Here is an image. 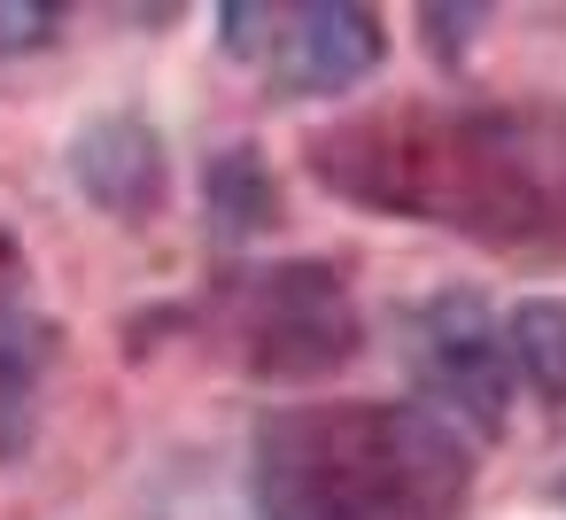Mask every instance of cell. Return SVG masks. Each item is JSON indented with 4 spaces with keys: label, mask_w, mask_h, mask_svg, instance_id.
Returning a JSON list of instances; mask_svg holds the SVG:
<instances>
[{
    "label": "cell",
    "mask_w": 566,
    "mask_h": 520,
    "mask_svg": "<svg viewBox=\"0 0 566 520\" xmlns=\"http://www.w3.org/2000/svg\"><path fill=\"white\" fill-rule=\"evenodd\" d=\"M311 171L373 210L496 249L566 241V125L527 110H388L326 133Z\"/></svg>",
    "instance_id": "6da1fadb"
},
{
    "label": "cell",
    "mask_w": 566,
    "mask_h": 520,
    "mask_svg": "<svg viewBox=\"0 0 566 520\" xmlns=\"http://www.w3.org/2000/svg\"><path fill=\"white\" fill-rule=\"evenodd\" d=\"M226 319L256 381H318L357 357V303L334 264H264L233 280Z\"/></svg>",
    "instance_id": "3957f363"
},
{
    "label": "cell",
    "mask_w": 566,
    "mask_h": 520,
    "mask_svg": "<svg viewBox=\"0 0 566 520\" xmlns=\"http://www.w3.org/2000/svg\"><path fill=\"white\" fill-rule=\"evenodd\" d=\"M71 179L117 210V218H148L164 202V141L140 125V117H94L78 141H71Z\"/></svg>",
    "instance_id": "8992f818"
},
{
    "label": "cell",
    "mask_w": 566,
    "mask_h": 520,
    "mask_svg": "<svg viewBox=\"0 0 566 520\" xmlns=\"http://www.w3.org/2000/svg\"><path fill=\"white\" fill-rule=\"evenodd\" d=\"M55 24H63V9H48V0H0V63L48 48Z\"/></svg>",
    "instance_id": "30bf717a"
},
{
    "label": "cell",
    "mask_w": 566,
    "mask_h": 520,
    "mask_svg": "<svg viewBox=\"0 0 566 520\" xmlns=\"http://www.w3.org/2000/svg\"><path fill=\"white\" fill-rule=\"evenodd\" d=\"M558 497H566V489H558Z\"/></svg>",
    "instance_id": "7c38bea8"
},
{
    "label": "cell",
    "mask_w": 566,
    "mask_h": 520,
    "mask_svg": "<svg viewBox=\"0 0 566 520\" xmlns=\"http://www.w3.org/2000/svg\"><path fill=\"white\" fill-rule=\"evenodd\" d=\"M210 218H218L226 241L264 233V226L280 218V187H272V171H264L256 148H226V156L210 164Z\"/></svg>",
    "instance_id": "9c48e42d"
},
{
    "label": "cell",
    "mask_w": 566,
    "mask_h": 520,
    "mask_svg": "<svg viewBox=\"0 0 566 520\" xmlns=\"http://www.w3.org/2000/svg\"><path fill=\"white\" fill-rule=\"evenodd\" d=\"M226 55L256 63L272 79V94L311 102V94H349L357 79L380 71L388 32L373 9H349V0H311V9H272V0H226Z\"/></svg>",
    "instance_id": "277c9868"
},
{
    "label": "cell",
    "mask_w": 566,
    "mask_h": 520,
    "mask_svg": "<svg viewBox=\"0 0 566 520\" xmlns=\"http://www.w3.org/2000/svg\"><path fill=\"white\" fill-rule=\"evenodd\" d=\"M256 520H458L465 435L427 404H295L256 427Z\"/></svg>",
    "instance_id": "7a4b0ae2"
},
{
    "label": "cell",
    "mask_w": 566,
    "mask_h": 520,
    "mask_svg": "<svg viewBox=\"0 0 566 520\" xmlns=\"http://www.w3.org/2000/svg\"><path fill=\"white\" fill-rule=\"evenodd\" d=\"M411 373H419V404L442 412L450 427H481L496 435L504 427V404H512V350H504V326L481 295L450 288L434 303L411 311Z\"/></svg>",
    "instance_id": "5b68a950"
},
{
    "label": "cell",
    "mask_w": 566,
    "mask_h": 520,
    "mask_svg": "<svg viewBox=\"0 0 566 520\" xmlns=\"http://www.w3.org/2000/svg\"><path fill=\"white\" fill-rule=\"evenodd\" d=\"M512 381H527L543 404H566V295H527L504 319Z\"/></svg>",
    "instance_id": "ba28073f"
},
{
    "label": "cell",
    "mask_w": 566,
    "mask_h": 520,
    "mask_svg": "<svg viewBox=\"0 0 566 520\" xmlns=\"http://www.w3.org/2000/svg\"><path fill=\"white\" fill-rule=\"evenodd\" d=\"M17 272H24V257H17V241L0 233V319H9V295H17Z\"/></svg>",
    "instance_id": "8fae6325"
},
{
    "label": "cell",
    "mask_w": 566,
    "mask_h": 520,
    "mask_svg": "<svg viewBox=\"0 0 566 520\" xmlns=\"http://www.w3.org/2000/svg\"><path fill=\"white\" fill-rule=\"evenodd\" d=\"M48 365H55V326L9 311V319H0V458H17L32 443Z\"/></svg>",
    "instance_id": "52a82bcc"
}]
</instances>
